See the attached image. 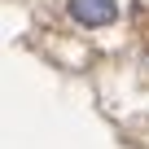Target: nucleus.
<instances>
[{
  "label": "nucleus",
  "mask_w": 149,
  "mask_h": 149,
  "mask_svg": "<svg viewBox=\"0 0 149 149\" xmlns=\"http://www.w3.org/2000/svg\"><path fill=\"white\" fill-rule=\"evenodd\" d=\"M66 9H70V18L79 26H110L118 18L114 0H66Z\"/></svg>",
  "instance_id": "f257e3e1"
}]
</instances>
